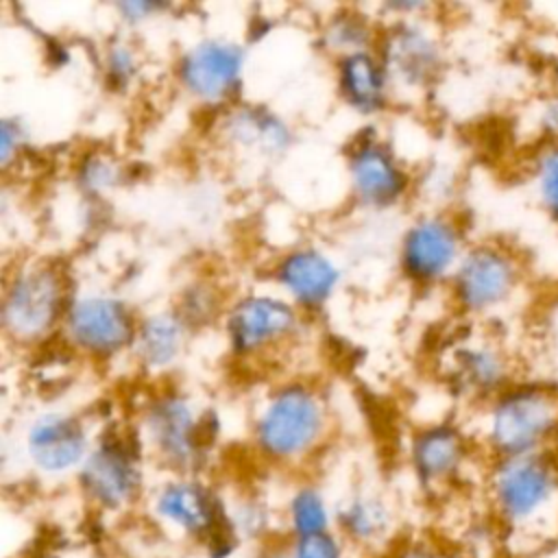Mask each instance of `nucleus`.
I'll return each mask as SVG.
<instances>
[{"label": "nucleus", "instance_id": "1", "mask_svg": "<svg viewBox=\"0 0 558 558\" xmlns=\"http://www.w3.org/2000/svg\"><path fill=\"white\" fill-rule=\"evenodd\" d=\"M484 488L488 514L517 558L558 541V451L488 460Z\"/></svg>", "mask_w": 558, "mask_h": 558}, {"label": "nucleus", "instance_id": "2", "mask_svg": "<svg viewBox=\"0 0 558 558\" xmlns=\"http://www.w3.org/2000/svg\"><path fill=\"white\" fill-rule=\"evenodd\" d=\"M477 445L488 460L558 451V384L519 377L484 401Z\"/></svg>", "mask_w": 558, "mask_h": 558}, {"label": "nucleus", "instance_id": "3", "mask_svg": "<svg viewBox=\"0 0 558 558\" xmlns=\"http://www.w3.org/2000/svg\"><path fill=\"white\" fill-rule=\"evenodd\" d=\"M456 310L469 318H493L512 310L527 288V262L508 242H471L449 279Z\"/></svg>", "mask_w": 558, "mask_h": 558}, {"label": "nucleus", "instance_id": "4", "mask_svg": "<svg viewBox=\"0 0 558 558\" xmlns=\"http://www.w3.org/2000/svg\"><path fill=\"white\" fill-rule=\"evenodd\" d=\"M72 294L54 262H28L13 270L2 290V331L17 347H33L61 329Z\"/></svg>", "mask_w": 558, "mask_h": 558}, {"label": "nucleus", "instance_id": "5", "mask_svg": "<svg viewBox=\"0 0 558 558\" xmlns=\"http://www.w3.org/2000/svg\"><path fill=\"white\" fill-rule=\"evenodd\" d=\"M327 425V403L320 392L310 384L290 381L262 403L253 423V440L268 460L296 462L323 442Z\"/></svg>", "mask_w": 558, "mask_h": 558}, {"label": "nucleus", "instance_id": "6", "mask_svg": "<svg viewBox=\"0 0 558 558\" xmlns=\"http://www.w3.org/2000/svg\"><path fill=\"white\" fill-rule=\"evenodd\" d=\"M142 436L153 453L172 471H196L209 447V416L181 392L155 395L142 412Z\"/></svg>", "mask_w": 558, "mask_h": 558}, {"label": "nucleus", "instance_id": "7", "mask_svg": "<svg viewBox=\"0 0 558 558\" xmlns=\"http://www.w3.org/2000/svg\"><path fill=\"white\" fill-rule=\"evenodd\" d=\"M140 318L111 292L72 294L61 331L72 349L92 360H111L133 347Z\"/></svg>", "mask_w": 558, "mask_h": 558}, {"label": "nucleus", "instance_id": "8", "mask_svg": "<svg viewBox=\"0 0 558 558\" xmlns=\"http://www.w3.org/2000/svg\"><path fill=\"white\" fill-rule=\"evenodd\" d=\"M469 244L462 222L451 211L434 209L416 216L403 231L399 266L416 286L449 283Z\"/></svg>", "mask_w": 558, "mask_h": 558}, {"label": "nucleus", "instance_id": "9", "mask_svg": "<svg viewBox=\"0 0 558 558\" xmlns=\"http://www.w3.org/2000/svg\"><path fill=\"white\" fill-rule=\"evenodd\" d=\"M301 314L283 294L251 292L227 307L225 336L233 355L257 357L296 336Z\"/></svg>", "mask_w": 558, "mask_h": 558}, {"label": "nucleus", "instance_id": "10", "mask_svg": "<svg viewBox=\"0 0 558 558\" xmlns=\"http://www.w3.org/2000/svg\"><path fill=\"white\" fill-rule=\"evenodd\" d=\"M246 50L229 37H203L187 46L177 61L179 87L203 105H227L242 87Z\"/></svg>", "mask_w": 558, "mask_h": 558}, {"label": "nucleus", "instance_id": "11", "mask_svg": "<svg viewBox=\"0 0 558 558\" xmlns=\"http://www.w3.org/2000/svg\"><path fill=\"white\" fill-rule=\"evenodd\" d=\"M377 54L392 89H427L445 68V48L432 24L421 17L395 20L377 41Z\"/></svg>", "mask_w": 558, "mask_h": 558}, {"label": "nucleus", "instance_id": "12", "mask_svg": "<svg viewBox=\"0 0 558 558\" xmlns=\"http://www.w3.org/2000/svg\"><path fill=\"white\" fill-rule=\"evenodd\" d=\"M76 477L83 493L100 508L118 510L129 506L142 490L137 442L124 432H105L94 440Z\"/></svg>", "mask_w": 558, "mask_h": 558}, {"label": "nucleus", "instance_id": "13", "mask_svg": "<svg viewBox=\"0 0 558 558\" xmlns=\"http://www.w3.org/2000/svg\"><path fill=\"white\" fill-rule=\"evenodd\" d=\"M449 379L460 395L482 405L519 379L514 353L497 336H466L449 353Z\"/></svg>", "mask_w": 558, "mask_h": 558}, {"label": "nucleus", "instance_id": "14", "mask_svg": "<svg viewBox=\"0 0 558 558\" xmlns=\"http://www.w3.org/2000/svg\"><path fill=\"white\" fill-rule=\"evenodd\" d=\"M92 445L83 418L68 410H44L24 429V453L31 466L50 477L78 473Z\"/></svg>", "mask_w": 558, "mask_h": 558}, {"label": "nucleus", "instance_id": "15", "mask_svg": "<svg viewBox=\"0 0 558 558\" xmlns=\"http://www.w3.org/2000/svg\"><path fill=\"white\" fill-rule=\"evenodd\" d=\"M349 185L355 201L368 209H388L410 190V177L386 142L357 137L347 153Z\"/></svg>", "mask_w": 558, "mask_h": 558}, {"label": "nucleus", "instance_id": "16", "mask_svg": "<svg viewBox=\"0 0 558 558\" xmlns=\"http://www.w3.org/2000/svg\"><path fill=\"white\" fill-rule=\"evenodd\" d=\"M272 279L281 294L299 310H318L336 294L342 272L325 251L296 246L275 262Z\"/></svg>", "mask_w": 558, "mask_h": 558}, {"label": "nucleus", "instance_id": "17", "mask_svg": "<svg viewBox=\"0 0 558 558\" xmlns=\"http://www.w3.org/2000/svg\"><path fill=\"white\" fill-rule=\"evenodd\" d=\"M473 451L471 436L451 421H438L414 432L410 462L416 477L427 486H442L460 480Z\"/></svg>", "mask_w": 558, "mask_h": 558}, {"label": "nucleus", "instance_id": "18", "mask_svg": "<svg viewBox=\"0 0 558 558\" xmlns=\"http://www.w3.org/2000/svg\"><path fill=\"white\" fill-rule=\"evenodd\" d=\"M155 514L190 536H209L225 517L220 499L194 477H172L153 495Z\"/></svg>", "mask_w": 558, "mask_h": 558}, {"label": "nucleus", "instance_id": "19", "mask_svg": "<svg viewBox=\"0 0 558 558\" xmlns=\"http://www.w3.org/2000/svg\"><path fill=\"white\" fill-rule=\"evenodd\" d=\"M220 135L240 153L268 161L283 157L292 146L290 124L272 109L253 102L229 107L220 120Z\"/></svg>", "mask_w": 558, "mask_h": 558}, {"label": "nucleus", "instance_id": "20", "mask_svg": "<svg viewBox=\"0 0 558 558\" xmlns=\"http://www.w3.org/2000/svg\"><path fill=\"white\" fill-rule=\"evenodd\" d=\"M336 85L344 105L362 116L381 113L392 92L390 76L375 48L336 59Z\"/></svg>", "mask_w": 558, "mask_h": 558}, {"label": "nucleus", "instance_id": "21", "mask_svg": "<svg viewBox=\"0 0 558 558\" xmlns=\"http://www.w3.org/2000/svg\"><path fill=\"white\" fill-rule=\"evenodd\" d=\"M190 327L174 307L161 310L140 318L131 351L144 371L163 373L181 360Z\"/></svg>", "mask_w": 558, "mask_h": 558}, {"label": "nucleus", "instance_id": "22", "mask_svg": "<svg viewBox=\"0 0 558 558\" xmlns=\"http://www.w3.org/2000/svg\"><path fill=\"white\" fill-rule=\"evenodd\" d=\"M377 41L379 37L371 17L349 7H342L336 13H331L320 28V44L336 59L347 57L351 52L377 48Z\"/></svg>", "mask_w": 558, "mask_h": 558}, {"label": "nucleus", "instance_id": "23", "mask_svg": "<svg viewBox=\"0 0 558 558\" xmlns=\"http://www.w3.org/2000/svg\"><path fill=\"white\" fill-rule=\"evenodd\" d=\"M525 179L541 214L558 227V142H541L534 146Z\"/></svg>", "mask_w": 558, "mask_h": 558}, {"label": "nucleus", "instance_id": "24", "mask_svg": "<svg viewBox=\"0 0 558 558\" xmlns=\"http://www.w3.org/2000/svg\"><path fill=\"white\" fill-rule=\"evenodd\" d=\"M344 532L360 543H377L390 530V510L377 495L357 493L338 512Z\"/></svg>", "mask_w": 558, "mask_h": 558}, {"label": "nucleus", "instance_id": "25", "mask_svg": "<svg viewBox=\"0 0 558 558\" xmlns=\"http://www.w3.org/2000/svg\"><path fill=\"white\" fill-rule=\"evenodd\" d=\"M288 523L294 538L329 532V508L323 493L314 486H301L288 501Z\"/></svg>", "mask_w": 558, "mask_h": 558}, {"label": "nucleus", "instance_id": "26", "mask_svg": "<svg viewBox=\"0 0 558 558\" xmlns=\"http://www.w3.org/2000/svg\"><path fill=\"white\" fill-rule=\"evenodd\" d=\"M174 312L187 323L190 329L207 325L220 312V294L207 281H192L179 294Z\"/></svg>", "mask_w": 558, "mask_h": 558}, {"label": "nucleus", "instance_id": "27", "mask_svg": "<svg viewBox=\"0 0 558 558\" xmlns=\"http://www.w3.org/2000/svg\"><path fill=\"white\" fill-rule=\"evenodd\" d=\"M122 181V168L116 157L107 153H92L81 159L76 166V185L85 194H105L118 187Z\"/></svg>", "mask_w": 558, "mask_h": 558}, {"label": "nucleus", "instance_id": "28", "mask_svg": "<svg viewBox=\"0 0 558 558\" xmlns=\"http://www.w3.org/2000/svg\"><path fill=\"white\" fill-rule=\"evenodd\" d=\"M102 72L105 81L116 87L124 89L133 83L140 72V54L135 46L124 37H113L102 48Z\"/></svg>", "mask_w": 558, "mask_h": 558}, {"label": "nucleus", "instance_id": "29", "mask_svg": "<svg viewBox=\"0 0 558 558\" xmlns=\"http://www.w3.org/2000/svg\"><path fill=\"white\" fill-rule=\"evenodd\" d=\"M290 558H342V547L331 532L294 538Z\"/></svg>", "mask_w": 558, "mask_h": 558}, {"label": "nucleus", "instance_id": "30", "mask_svg": "<svg viewBox=\"0 0 558 558\" xmlns=\"http://www.w3.org/2000/svg\"><path fill=\"white\" fill-rule=\"evenodd\" d=\"M26 144L24 126L17 118H2V131H0V163L2 168H9L17 155L22 153Z\"/></svg>", "mask_w": 558, "mask_h": 558}, {"label": "nucleus", "instance_id": "31", "mask_svg": "<svg viewBox=\"0 0 558 558\" xmlns=\"http://www.w3.org/2000/svg\"><path fill=\"white\" fill-rule=\"evenodd\" d=\"M534 126L541 142H558V94H547L541 98L534 111Z\"/></svg>", "mask_w": 558, "mask_h": 558}, {"label": "nucleus", "instance_id": "32", "mask_svg": "<svg viewBox=\"0 0 558 558\" xmlns=\"http://www.w3.org/2000/svg\"><path fill=\"white\" fill-rule=\"evenodd\" d=\"M113 9L124 24L135 26V24H144V22L161 15L168 9V4L148 2V0H129V2H118Z\"/></svg>", "mask_w": 558, "mask_h": 558}, {"label": "nucleus", "instance_id": "33", "mask_svg": "<svg viewBox=\"0 0 558 558\" xmlns=\"http://www.w3.org/2000/svg\"><path fill=\"white\" fill-rule=\"evenodd\" d=\"M410 558H477L469 551L456 549H410Z\"/></svg>", "mask_w": 558, "mask_h": 558}]
</instances>
